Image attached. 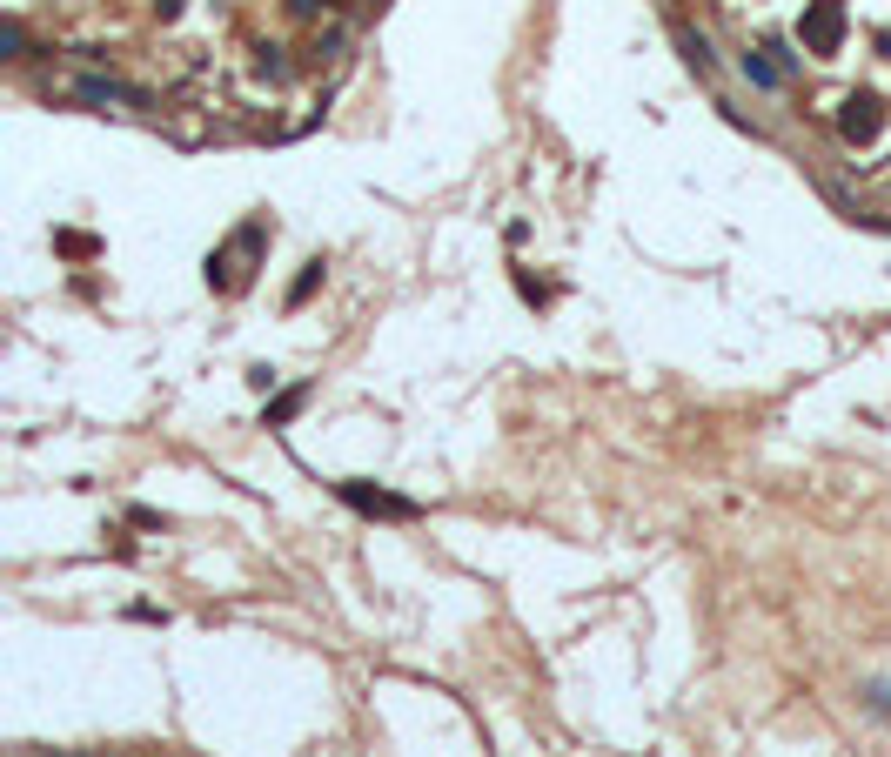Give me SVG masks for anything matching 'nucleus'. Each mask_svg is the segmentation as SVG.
<instances>
[{
  "instance_id": "1",
  "label": "nucleus",
  "mask_w": 891,
  "mask_h": 757,
  "mask_svg": "<svg viewBox=\"0 0 891 757\" xmlns=\"http://www.w3.org/2000/svg\"><path fill=\"white\" fill-rule=\"evenodd\" d=\"M798 34H804L811 54H838V41H845V0H811Z\"/></svg>"
},
{
  "instance_id": "2",
  "label": "nucleus",
  "mask_w": 891,
  "mask_h": 757,
  "mask_svg": "<svg viewBox=\"0 0 891 757\" xmlns=\"http://www.w3.org/2000/svg\"><path fill=\"white\" fill-rule=\"evenodd\" d=\"M335 496L349 503V510H362V516H396V523H409L416 516V503L409 496H389V490H369L362 476H349V483H335Z\"/></svg>"
},
{
  "instance_id": "3",
  "label": "nucleus",
  "mask_w": 891,
  "mask_h": 757,
  "mask_svg": "<svg viewBox=\"0 0 891 757\" xmlns=\"http://www.w3.org/2000/svg\"><path fill=\"white\" fill-rule=\"evenodd\" d=\"M878 128H885V101L878 94H845L838 101V134L845 141H878Z\"/></svg>"
},
{
  "instance_id": "4",
  "label": "nucleus",
  "mask_w": 891,
  "mask_h": 757,
  "mask_svg": "<svg viewBox=\"0 0 891 757\" xmlns=\"http://www.w3.org/2000/svg\"><path fill=\"white\" fill-rule=\"evenodd\" d=\"M74 94H81V101H94V108H108V101H134V108H148V94L121 88V81H94V74H88V81H81Z\"/></svg>"
},
{
  "instance_id": "5",
  "label": "nucleus",
  "mask_w": 891,
  "mask_h": 757,
  "mask_svg": "<svg viewBox=\"0 0 891 757\" xmlns=\"http://www.w3.org/2000/svg\"><path fill=\"white\" fill-rule=\"evenodd\" d=\"M302 402H309V389H282V396L262 409V429H282L289 416H302Z\"/></svg>"
},
{
  "instance_id": "6",
  "label": "nucleus",
  "mask_w": 891,
  "mask_h": 757,
  "mask_svg": "<svg viewBox=\"0 0 891 757\" xmlns=\"http://www.w3.org/2000/svg\"><path fill=\"white\" fill-rule=\"evenodd\" d=\"M737 67H744V81H751V88H778V81H784V67L764 61V54H744Z\"/></svg>"
},
{
  "instance_id": "7",
  "label": "nucleus",
  "mask_w": 891,
  "mask_h": 757,
  "mask_svg": "<svg viewBox=\"0 0 891 757\" xmlns=\"http://www.w3.org/2000/svg\"><path fill=\"white\" fill-rule=\"evenodd\" d=\"M677 47H684V61L697 67V74H711L717 67V54H711V41H704V34H691V27H684V34H677Z\"/></svg>"
},
{
  "instance_id": "8",
  "label": "nucleus",
  "mask_w": 891,
  "mask_h": 757,
  "mask_svg": "<svg viewBox=\"0 0 891 757\" xmlns=\"http://www.w3.org/2000/svg\"><path fill=\"white\" fill-rule=\"evenodd\" d=\"M315 282H322V262H302V275H295V289H289V309H302V302H309Z\"/></svg>"
},
{
  "instance_id": "9",
  "label": "nucleus",
  "mask_w": 891,
  "mask_h": 757,
  "mask_svg": "<svg viewBox=\"0 0 891 757\" xmlns=\"http://www.w3.org/2000/svg\"><path fill=\"white\" fill-rule=\"evenodd\" d=\"M248 382H255V389H262V396H268V389H275V382H282V376H275L268 362H255V369H248Z\"/></svg>"
},
{
  "instance_id": "10",
  "label": "nucleus",
  "mask_w": 891,
  "mask_h": 757,
  "mask_svg": "<svg viewBox=\"0 0 891 757\" xmlns=\"http://www.w3.org/2000/svg\"><path fill=\"white\" fill-rule=\"evenodd\" d=\"M865 697H871V711H878V717H891V684H871Z\"/></svg>"
},
{
  "instance_id": "11",
  "label": "nucleus",
  "mask_w": 891,
  "mask_h": 757,
  "mask_svg": "<svg viewBox=\"0 0 891 757\" xmlns=\"http://www.w3.org/2000/svg\"><path fill=\"white\" fill-rule=\"evenodd\" d=\"M47 757H67V751H47Z\"/></svg>"
}]
</instances>
